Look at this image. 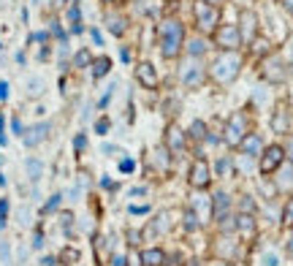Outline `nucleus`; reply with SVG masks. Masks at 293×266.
<instances>
[{"mask_svg":"<svg viewBox=\"0 0 293 266\" xmlns=\"http://www.w3.org/2000/svg\"><path fill=\"white\" fill-rule=\"evenodd\" d=\"M95 130H98V133H101V136H103V133L109 130V119H98V122H95Z\"/></svg>","mask_w":293,"mask_h":266,"instance_id":"obj_40","label":"nucleus"},{"mask_svg":"<svg viewBox=\"0 0 293 266\" xmlns=\"http://www.w3.org/2000/svg\"><path fill=\"white\" fill-rule=\"evenodd\" d=\"M239 71H242V55L239 52H220L209 65L212 82L220 84V87H228L231 82H236Z\"/></svg>","mask_w":293,"mask_h":266,"instance_id":"obj_2","label":"nucleus"},{"mask_svg":"<svg viewBox=\"0 0 293 266\" xmlns=\"http://www.w3.org/2000/svg\"><path fill=\"white\" fill-rule=\"evenodd\" d=\"M239 150L244 152V155H258V152L263 150V144H261V136H258V133H247V136L242 139V144H239Z\"/></svg>","mask_w":293,"mask_h":266,"instance_id":"obj_15","label":"nucleus"},{"mask_svg":"<svg viewBox=\"0 0 293 266\" xmlns=\"http://www.w3.org/2000/svg\"><path fill=\"white\" fill-rule=\"evenodd\" d=\"M282 6H285V11L293 17V0H282Z\"/></svg>","mask_w":293,"mask_h":266,"instance_id":"obj_46","label":"nucleus"},{"mask_svg":"<svg viewBox=\"0 0 293 266\" xmlns=\"http://www.w3.org/2000/svg\"><path fill=\"white\" fill-rule=\"evenodd\" d=\"M236 231H239L244 239L255 234V220H252V215H239V217H236Z\"/></svg>","mask_w":293,"mask_h":266,"instance_id":"obj_17","label":"nucleus"},{"mask_svg":"<svg viewBox=\"0 0 293 266\" xmlns=\"http://www.w3.org/2000/svg\"><path fill=\"white\" fill-rule=\"evenodd\" d=\"M198 220V217H196V212H193V209H188V212H185V228H188V231H196V223Z\"/></svg>","mask_w":293,"mask_h":266,"instance_id":"obj_29","label":"nucleus"},{"mask_svg":"<svg viewBox=\"0 0 293 266\" xmlns=\"http://www.w3.org/2000/svg\"><path fill=\"white\" fill-rule=\"evenodd\" d=\"M217 171H228V161H220L217 163Z\"/></svg>","mask_w":293,"mask_h":266,"instance_id":"obj_52","label":"nucleus"},{"mask_svg":"<svg viewBox=\"0 0 293 266\" xmlns=\"http://www.w3.org/2000/svg\"><path fill=\"white\" fill-rule=\"evenodd\" d=\"M271 128H274V133H288V111L277 109V114L271 117Z\"/></svg>","mask_w":293,"mask_h":266,"instance_id":"obj_21","label":"nucleus"},{"mask_svg":"<svg viewBox=\"0 0 293 266\" xmlns=\"http://www.w3.org/2000/svg\"><path fill=\"white\" fill-rule=\"evenodd\" d=\"M169 217H171L169 212H166V215H161L155 223H152V231H155V234H163V231H169V228H171V220H169Z\"/></svg>","mask_w":293,"mask_h":266,"instance_id":"obj_23","label":"nucleus"},{"mask_svg":"<svg viewBox=\"0 0 293 266\" xmlns=\"http://www.w3.org/2000/svg\"><path fill=\"white\" fill-rule=\"evenodd\" d=\"M158 46H161V55L166 60L179 57V52L185 46V25L177 17H166L161 22V28H158Z\"/></svg>","mask_w":293,"mask_h":266,"instance_id":"obj_1","label":"nucleus"},{"mask_svg":"<svg viewBox=\"0 0 293 266\" xmlns=\"http://www.w3.org/2000/svg\"><path fill=\"white\" fill-rule=\"evenodd\" d=\"M130 196H146V188H133Z\"/></svg>","mask_w":293,"mask_h":266,"instance_id":"obj_47","label":"nucleus"},{"mask_svg":"<svg viewBox=\"0 0 293 266\" xmlns=\"http://www.w3.org/2000/svg\"><path fill=\"white\" fill-rule=\"evenodd\" d=\"M261 74L266 82H282L285 79V65L279 57H266L261 63Z\"/></svg>","mask_w":293,"mask_h":266,"instance_id":"obj_12","label":"nucleus"},{"mask_svg":"<svg viewBox=\"0 0 293 266\" xmlns=\"http://www.w3.org/2000/svg\"><path fill=\"white\" fill-rule=\"evenodd\" d=\"M114 266H125V258H122V255H117V258H114Z\"/></svg>","mask_w":293,"mask_h":266,"instance_id":"obj_54","label":"nucleus"},{"mask_svg":"<svg viewBox=\"0 0 293 266\" xmlns=\"http://www.w3.org/2000/svg\"><path fill=\"white\" fill-rule=\"evenodd\" d=\"M44 266H55V258H44Z\"/></svg>","mask_w":293,"mask_h":266,"instance_id":"obj_55","label":"nucleus"},{"mask_svg":"<svg viewBox=\"0 0 293 266\" xmlns=\"http://www.w3.org/2000/svg\"><path fill=\"white\" fill-rule=\"evenodd\" d=\"M282 225H293V198H288V204H285V209H282Z\"/></svg>","mask_w":293,"mask_h":266,"instance_id":"obj_28","label":"nucleus"},{"mask_svg":"<svg viewBox=\"0 0 293 266\" xmlns=\"http://www.w3.org/2000/svg\"><path fill=\"white\" fill-rule=\"evenodd\" d=\"M133 169H136V163H133V161H130V158H125V161H122V163H119V171H122V174H130V171H133Z\"/></svg>","mask_w":293,"mask_h":266,"instance_id":"obj_34","label":"nucleus"},{"mask_svg":"<svg viewBox=\"0 0 293 266\" xmlns=\"http://www.w3.org/2000/svg\"><path fill=\"white\" fill-rule=\"evenodd\" d=\"M41 92H44V79L30 76L28 79V95H41Z\"/></svg>","mask_w":293,"mask_h":266,"instance_id":"obj_24","label":"nucleus"},{"mask_svg":"<svg viewBox=\"0 0 293 266\" xmlns=\"http://www.w3.org/2000/svg\"><path fill=\"white\" fill-rule=\"evenodd\" d=\"M60 261H63V263H76V261H79V250L65 247L63 252H60Z\"/></svg>","mask_w":293,"mask_h":266,"instance_id":"obj_27","label":"nucleus"},{"mask_svg":"<svg viewBox=\"0 0 293 266\" xmlns=\"http://www.w3.org/2000/svg\"><path fill=\"white\" fill-rule=\"evenodd\" d=\"M206 49H209V44H206L201 36H196V38H190V41H188V55L196 57V60L201 55H206Z\"/></svg>","mask_w":293,"mask_h":266,"instance_id":"obj_18","label":"nucleus"},{"mask_svg":"<svg viewBox=\"0 0 293 266\" xmlns=\"http://www.w3.org/2000/svg\"><path fill=\"white\" fill-rule=\"evenodd\" d=\"M60 201H63V196H52L49 201L44 204V212H55V209L60 207Z\"/></svg>","mask_w":293,"mask_h":266,"instance_id":"obj_32","label":"nucleus"},{"mask_svg":"<svg viewBox=\"0 0 293 266\" xmlns=\"http://www.w3.org/2000/svg\"><path fill=\"white\" fill-rule=\"evenodd\" d=\"M9 220V198H0V228Z\"/></svg>","mask_w":293,"mask_h":266,"instance_id":"obj_31","label":"nucleus"},{"mask_svg":"<svg viewBox=\"0 0 293 266\" xmlns=\"http://www.w3.org/2000/svg\"><path fill=\"white\" fill-rule=\"evenodd\" d=\"M49 133H52V125H49V122H38V125H33V128L25 130L22 142H25V147L33 150V147H38V144H44Z\"/></svg>","mask_w":293,"mask_h":266,"instance_id":"obj_11","label":"nucleus"},{"mask_svg":"<svg viewBox=\"0 0 293 266\" xmlns=\"http://www.w3.org/2000/svg\"><path fill=\"white\" fill-rule=\"evenodd\" d=\"M225 144H231V147H239V144H242V139L247 136L250 133V119H247V114H244V111H234V114H231V119L228 122H225Z\"/></svg>","mask_w":293,"mask_h":266,"instance_id":"obj_4","label":"nucleus"},{"mask_svg":"<svg viewBox=\"0 0 293 266\" xmlns=\"http://www.w3.org/2000/svg\"><path fill=\"white\" fill-rule=\"evenodd\" d=\"M6 144H9V136L3 130V117H0V147H6Z\"/></svg>","mask_w":293,"mask_h":266,"instance_id":"obj_42","label":"nucleus"},{"mask_svg":"<svg viewBox=\"0 0 293 266\" xmlns=\"http://www.w3.org/2000/svg\"><path fill=\"white\" fill-rule=\"evenodd\" d=\"M215 44L220 46V52H239V49L244 46L236 25H217V30H215Z\"/></svg>","mask_w":293,"mask_h":266,"instance_id":"obj_6","label":"nucleus"},{"mask_svg":"<svg viewBox=\"0 0 293 266\" xmlns=\"http://www.w3.org/2000/svg\"><path fill=\"white\" fill-rule=\"evenodd\" d=\"M285 155H288V158H290V161H293V139H290V144H288V150H285Z\"/></svg>","mask_w":293,"mask_h":266,"instance_id":"obj_53","label":"nucleus"},{"mask_svg":"<svg viewBox=\"0 0 293 266\" xmlns=\"http://www.w3.org/2000/svg\"><path fill=\"white\" fill-rule=\"evenodd\" d=\"M103 3H114V0H103Z\"/></svg>","mask_w":293,"mask_h":266,"instance_id":"obj_58","label":"nucleus"},{"mask_svg":"<svg viewBox=\"0 0 293 266\" xmlns=\"http://www.w3.org/2000/svg\"><path fill=\"white\" fill-rule=\"evenodd\" d=\"M136 79H138V84H144L146 90H155L158 84H161L158 71H155V65L152 63H138L136 65Z\"/></svg>","mask_w":293,"mask_h":266,"instance_id":"obj_13","label":"nucleus"},{"mask_svg":"<svg viewBox=\"0 0 293 266\" xmlns=\"http://www.w3.org/2000/svg\"><path fill=\"white\" fill-rule=\"evenodd\" d=\"M206 68L201 63H198L196 57L188 60V63H182V68H179V82L185 84L188 90H198V87H204V82H206Z\"/></svg>","mask_w":293,"mask_h":266,"instance_id":"obj_5","label":"nucleus"},{"mask_svg":"<svg viewBox=\"0 0 293 266\" xmlns=\"http://www.w3.org/2000/svg\"><path fill=\"white\" fill-rule=\"evenodd\" d=\"M130 212H133V215H146L150 207H146V204H144V207H130Z\"/></svg>","mask_w":293,"mask_h":266,"instance_id":"obj_44","label":"nucleus"},{"mask_svg":"<svg viewBox=\"0 0 293 266\" xmlns=\"http://www.w3.org/2000/svg\"><path fill=\"white\" fill-rule=\"evenodd\" d=\"M90 68H92V76H95V79H101V76L109 74L111 60H109V57H98V60H92V63H90Z\"/></svg>","mask_w":293,"mask_h":266,"instance_id":"obj_20","label":"nucleus"},{"mask_svg":"<svg viewBox=\"0 0 293 266\" xmlns=\"http://www.w3.org/2000/svg\"><path fill=\"white\" fill-rule=\"evenodd\" d=\"M138 261L141 266H163L166 263V252L161 247H150V250H141V255H138Z\"/></svg>","mask_w":293,"mask_h":266,"instance_id":"obj_14","label":"nucleus"},{"mask_svg":"<svg viewBox=\"0 0 293 266\" xmlns=\"http://www.w3.org/2000/svg\"><path fill=\"white\" fill-rule=\"evenodd\" d=\"M193 17H196V30L206 36V33H215L217 25H220V9L212 3H204V0H198L196 6H193Z\"/></svg>","mask_w":293,"mask_h":266,"instance_id":"obj_3","label":"nucleus"},{"mask_svg":"<svg viewBox=\"0 0 293 266\" xmlns=\"http://www.w3.org/2000/svg\"><path fill=\"white\" fill-rule=\"evenodd\" d=\"M114 90H117V84H111V87H109V90H106V92H103V98H101V103H98V106H101V109H103V106H106V103H109V101H111V92H114Z\"/></svg>","mask_w":293,"mask_h":266,"instance_id":"obj_37","label":"nucleus"},{"mask_svg":"<svg viewBox=\"0 0 293 266\" xmlns=\"http://www.w3.org/2000/svg\"><path fill=\"white\" fill-rule=\"evenodd\" d=\"M138 239H141V234H138V231H130V242L138 244Z\"/></svg>","mask_w":293,"mask_h":266,"instance_id":"obj_49","label":"nucleus"},{"mask_svg":"<svg viewBox=\"0 0 293 266\" xmlns=\"http://www.w3.org/2000/svg\"><path fill=\"white\" fill-rule=\"evenodd\" d=\"M106 28H109V33H114V36H122L125 30H128V19H125L122 14H106Z\"/></svg>","mask_w":293,"mask_h":266,"instance_id":"obj_16","label":"nucleus"},{"mask_svg":"<svg viewBox=\"0 0 293 266\" xmlns=\"http://www.w3.org/2000/svg\"><path fill=\"white\" fill-rule=\"evenodd\" d=\"M288 250H290V255H293V236H290V242H288Z\"/></svg>","mask_w":293,"mask_h":266,"instance_id":"obj_57","label":"nucleus"},{"mask_svg":"<svg viewBox=\"0 0 293 266\" xmlns=\"http://www.w3.org/2000/svg\"><path fill=\"white\" fill-rule=\"evenodd\" d=\"M190 136H193V139H206V122L196 119V122L190 125Z\"/></svg>","mask_w":293,"mask_h":266,"instance_id":"obj_26","label":"nucleus"},{"mask_svg":"<svg viewBox=\"0 0 293 266\" xmlns=\"http://www.w3.org/2000/svg\"><path fill=\"white\" fill-rule=\"evenodd\" d=\"M11 130H14L17 136H25V128H22V119H19V117L11 119Z\"/></svg>","mask_w":293,"mask_h":266,"instance_id":"obj_35","label":"nucleus"},{"mask_svg":"<svg viewBox=\"0 0 293 266\" xmlns=\"http://www.w3.org/2000/svg\"><path fill=\"white\" fill-rule=\"evenodd\" d=\"M84 144H87V136H84V133H79V136L76 139H73V150H84Z\"/></svg>","mask_w":293,"mask_h":266,"instance_id":"obj_36","label":"nucleus"},{"mask_svg":"<svg viewBox=\"0 0 293 266\" xmlns=\"http://www.w3.org/2000/svg\"><path fill=\"white\" fill-rule=\"evenodd\" d=\"M282 161H285V150L282 147H277V144L266 147L263 155H261V174H274V171H279Z\"/></svg>","mask_w":293,"mask_h":266,"instance_id":"obj_9","label":"nucleus"},{"mask_svg":"<svg viewBox=\"0 0 293 266\" xmlns=\"http://www.w3.org/2000/svg\"><path fill=\"white\" fill-rule=\"evenodd\" d=\"M188 182H190V188H196V190H206V188H209V182H212V169H209V163L201 161V158H198V161H193Z\"/></svg>","mask_w":293,"mask_h":266,"instance_id":"obj_8","label":"nucleus"},{"mask_svg":"<svg viewBox=\"0 0 293 266\" xmlns=\"http://www.w3.org/2000/svg\"><path fill=\"white\" fill-rule=\"evenodd\" d=\"M9 98V82H0V101Z\"/></svg>","mask_w":293,"mask_h":266,"instance_id":"obj_43","label":"nucleus"},{"mask_svg":"<svg viewBox=\"0 0 293 266\" xmlns=\"http://www.w3.org/2000/svg\"><path fill=\"white\" fill-rule=\"evenodd\" d=\"M290 65H293V57H290Z\"/></svg>","mask_w":293,"mask_h":266,"instance_id":"obj_59","label":"nucleus"},{"mask_svg":"<svg viewBox=\"0 0 293 266\" xmlns=\"http://www.w3.org/2000/svg\"><path fill=\"white\" fill-rule=\"evenodd\" d=\"M90 63H92L90 52H87V49H79V52H76V57H73V65H76V68H87Z\"/></svg>","mask_w":293,"mask_h":266,"instance_id":"obj_25","label":"nucleus"},{"mask_svg":"<svg viewBox=\"0 0 293 266\" xmlns=\"http://www.w3.org/2000/svg\"><path fill=\"white\" fill-rule=\"evenodd\" d=\"M49 3H52V6H55V9H63V6H65V3H68V0H49Z\"/></svg>","mask_w":293,"mask_h":266,"instance_id":"obj_50","label":"nucleus"},{"mask_svg":"<svg viewBox=\"0 0 293 266\" xmlns=\"http://www.w3.org/2000/svg\"><path fill=\"white\" fill-rule=\"evenodd\" d=\"M90 36H92V41H95L98 46H103V36H101V30H98V28H92Z\"/></svg>","mask_w":293,"mask_h":266,"instance_id":"obj_39","label":"nucleus"},{"mask_svg":"<svg viewBox=\"0 0 293 266\" xmlns=\"http://www.w3.org/2000/svg\"><path fill=\"white\" fill-rule=\"evenodd\" d=\"M250 212H255V201H252L250 196H244V201H242V215H250Z\"/></svg>","mask_w":293,"mask_h":266,"instance_id":"obj_33","label":"nucleus"},{"mask_svg":"<svg viewBox=\"0 0 293 266\" xmlns=\"http://www.w3.org/2000/svg\"><path fill=\"white\" fill-rule=\"evenodd\" d=\"M228 196H225V193H217L215 196V201H212V215L215 217H223L225 215V209H228Z\"/></svg>","mask_w":293,"mask_h":266,"instance_id":"obj_22","label":"nucleus"},{"mask_svg":"<svg viewBox=\"0 0 293 266\" xmlns=\"http://www.w3.org/2000/svg\"><path fill=\"white\" fill-rule=\"evenodd\" d=\"M41 244H44V236H41V234H36V236H33V247L38 250V247H41Z\"/></svg>","mask_w":293,"mask_h":266,"instance_id":"obj_45","label":"nucleus"},{"mask_svg":"<svg viewBox=\"0 0 293 266\" xmlns=\"http://www.w3.org/2000/svg\"><path fill=\"white\" fill-rule=\"evenodd\" d=\"M185 147H188V133L177 128V125H169V130H166V150L174 152V155H182Z\"/></svg>","mask_w":293,"mask_h":266,"instance_id":"obj_10","label":"nucleus"},{"mask_svg":"<svg viewBox=\"0 0 293 266\" xmlns=\"http://www.w3.org/2000/svg\"><path fill=\"white\" fill-rule=\"evenodd\" d=\"M236 28H239V36H242V44H252L258 38V14L252 9H242Z\"/></svg>","mask_w":293,"mask_h":266,"instance_id":"obj_7","label":"nucleus"},{"mask_svg":"<svg viewBox=\"0 0 293 266\" xmlns=\"http://www.w3.org/2000/svg\"><path fill=\"white\" fill-rule=\"evenodd\" d=\"M266 46H269L266 41H258V44H255V52H266Z\"/></svg>","mask_w":293,"mask_h":266,"instance_id":"obj_51","label":"nucleus"},{"mask_svg":"<svg viewBox=\"0 0 293 266\" xmlns=\"http://www.w3.org/2000/svg\"><path fill=\"white\" fill-rule=\"evenodd\" d=\"M119 57H122L125 63H130V52H128V49H119Z\"/></svg>","mask_w":293,"mask_h":266,"instance_id":"obj_48","label":"nucleus"},{"mask_svg":"<svg viewBox=\"0 0 293 266\" xmlns=\"http://www.w3.org/2000/svg\"><path fill=\"white\" fill-rule=\"evenodd\" d=\"M0 258H3V263H11V252H9V244H0Z\"/></svg>","mask_w":293,"mask_h":266,"instance_id":"obj_38","label":"nucleus"},{"mask_svg":"<svg viewBox=\"0 0 293 266\" xmlns=\"http://www.w3.org/2000/svg\"><path fill=\"white\" fill-rule=\"evenodd\" d=\"M279 261H277V255H271V252H266L263 255V266H277Z\"/></svg>","mask_w":293,"mask_h":266,"instance_id":"obj_41","label":"nucleus"},{"mask_svg":"<svg viewBox=\"0 0 293 266\" xmlns=\"http://www.w3.org/2000/svg\"><path fill=\"white\" fill-rule=\"evenodd\" d=\"M288 185H293V166H288L279 177V188H288Z\"/></svg>","mask_w":293,"mask_h":266,"instance_id":"obj_30","label":"nucleus"},{"mask_svg":"<svg viewBox=\"0 0 293 266\" xmlns=\"http://www.w3.org/2000/svg\"><path fill=\"white\" fill-rule=\"evenodd\" d=\"M25 171H28V177H30V182H38L44 174V163L38 161V158H28V163H25Z\"/></svg>","mask_w":293,"mask_h":266,"instance_id":"obj_19","label":"nucleus"},{"mask_svg":"<svg viewBox=\"0 0 293 266\" xmlns=\"http://www.w3.org/2000/svg\"><path fill=\"white\" fill-rule=\"evenodd\" d=\"M204 3H212V6H220L223 0H204Z\"/></svg>","mask_w":293,"mask_h":266,"instance_id":"obj_56","label":"nucleus"}]
</instances>
